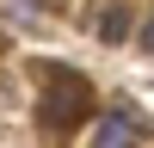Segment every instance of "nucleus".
Instances as JSON below:
<instances>
[{
    "mask_svg": "<svg viewBox=\"0 0 154 148\" xmlns=\"http://www.w3.org/2000/svg\"><path fill=\"white\" fill-rule=\"evenodd\" d=\"M86 111H93V93H86V80H80V74H68V68H56V74H49V86H43V123H56V130H74Z\"/></svg>",
    "mask_w": 154,
    "mask_h": 148,
    "instance_id": "obj_1",
    "label": "nucleus"
},
{
    "mask_svg": "<svg viewBox=\"0 0 154 148\" xmlns=\"http://www.w3.org/2000/svg\"><path fill=\"white\" fill-rule=\"evenodd\" d=\"M136 142H142V123H136L130 111H111L93 130V148H136Z\"/></svg>",
    "mask_w": 154,
    "mask_h": 148,
    "instance_id": "obj_2",
    "label": "nucleus"
},
{
    "mask_svg": "<svg viewBox=\"0 0 154 148\" xmlns=\"http://www.w3.org/2000/svg\"><path fill=\"white\" fill-rule=\"evenodd\" d=\"M99 37H105V43H123V37H130V12H105V19H99Z\"/></svg>",
    "mask_w": 154,
    "mask_h": 148,
    "instance_id": "obj_3",
    "label": "nucleus"
},
{
    "mask_svg": "<svg viewBox=\"0 0 154 148\" xmlns=\"http://www.w3.org/2000/svg\"><path fill=\"white\" fill-rule=\"evenodd\" d=\"M142 49H148V56H154V19L142 25Z\"/></svg>",
    "mask_w": 154,
    "mask_h": 148,
    "instance_id": "obj_4",
    "label": "nucleus"
}]
</instances>
